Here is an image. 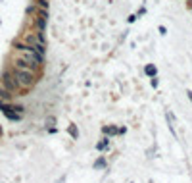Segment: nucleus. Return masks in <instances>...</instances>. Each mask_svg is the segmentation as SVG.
<instances>
[{
  "label": "nucleus",
  "instance_id": "obj_1",
  "mask_svg": "<svg viewBox=\"0 0 192 183\" xmlns=\"http://www.w3.org/2000/svg\"><path fill=\"white\" fill-rule=\"evenodd\" d=\"M14 81H15V85L17 87H31V85H35V71H27V70H15L14 71Z\"/></svg>",
  "mask_w": 192,
  "mask_h": 183
},
{
  "label": "nucleus",
  "instance_id": "obj_2",
  "mask_svg": "<svg viewBox=\"0 0 192 183\" xmlns=\"http://www.w3.org/2000/svg\"><path fill=\"white\" fill-rule=\"evenodd\" d=\"M0 110L6 114V118H10V120H19L21 118V114H15V112H12L14 110V106H10V104H4V102H0Z\"/></svg>",
  "mask_w": 192,
  "mask_h": 183
},
{
  "label": "nucleus",
  "instance_id": "obj_3",
  "mask_svg": "<svg viewBox=\"0 0 192 183\" xmlns=\"http://www.w3.org/2000/svg\"><path fill=\"white\" fill-rule=\"evenodd\" d=\"M165 118H167V125H169L171 135L177 137V131H175V116H173V112H169V110H167V112H165Z\"/></svg>",
  "mask_w": 192,
  "mask_h": 183
},
{
  "label": "nucleus",
  "instance_id": "obj_4",
  "mask_svg": "<svg viewBox=\"0 0 192 183\" xmlns=\"http://www.w3.org/2000/svg\"><path fill=\"white\" fill-rule=\"evenodd\" d=\"M102 131H104V135H106V137H110V135H115L119 129H117L115 125H106V127H102Z\"/></svg>",
  "mask_w": 192,
  "mask_h": 183
},
{
  "label": "nucleus",
  "instance_id": "obj_5",
  "mask_svg": "<svg viewBox=\"0 0 192 183\" xmlns=\"http://www.w3.org/2000/svg\"><path fill=\"white\" fill-rule=\"evenodd\" d=\"M144 71H146V75H150V77H154L156 73H158V68H156L154 64H148L146 68H144Z\"/></svg>",
  "mask_w": 192,
  "mask_h": 183
},
{
  "label": "nucleus",
  "instance_id": "obj_6",
  "mask_svg": "<svg viewBox=\"0 0 192 183\" xmlns=\"http://www.w3.org/2000/svg\"><path fill=\"white\" fill-rule=\"evenodd\" d=\"M67 131H69V135L73 137V139H79V129H77V125H75V124H71V125L67 127Z\"/></svg>",
  "mask_w": 192,
  "mask_h": 183
},
{
  "label": "nucleus",
  "instance_id": "obj_7",
  "mask_svg": "<svg viewBox=\"0 0 192 183\" xmlns=\"http://www.w3.org/2000/svg\"><path fill=\"white\" fill-rule=\"evenodd\" d=\"M108 141H110V139H108V137H104V139H102V141H100L98 145H96V149H98V150H104V149H108V145H110Z\"/></svg>",
  "mask_w": 192,
  "mask_h": 183
},
{
  "label": "nucleus",
  "instance_id": "obj_8",
  "mask_svg": "<svg viewBox=\"0 0 192 183\" xmlns=\"http://www.w3.org/2000/svg\"><path fill=\"white\" fill-rule=\"evenodd\" d=\"M106 168V160L104 158H98V160L94 162V170H104Z\"/></svg>",
  "mask_w": 192,
  "mask_h": 183
},
{
  "label": "nucleus",
  "instance_id": "obj_9",
  "mask_svg": "<svg viewBox=\"0 0 192 183\" xmlns=\"http://www.w3.org/2000/svg\"><path fill=\"white\" fill-rule=\"evenodd\" d=\"M37 4H39V6H43V10L48 8V2H46V0H37Z\"/></svg>",
  "mask_w": 192,
  "mask_h": 183
},
{
  "label": "nucleus",
  "instance_id": "obj_10",
  "mask_svg": "<svg viewBox=\"0 0 192 183\" xmlns=\"http://www.w3.org/2000/svg\"><path fill=\"white\" fill-rule=\"evenodd\" d=\"M158 85H159V79H158V77L154 75V77H152V87L156 89V87H158Z\"/></svg>",
  "mask_w": 192,
  "mask_h": 183
},
{
  "label": "nucleus",
  "instance_id": "obj_11",
  "mask_svg": "<svg viewBox=\"0 0 192 183\" xmlns=\"http://www.w3.org/2000/svg\"><path fill=\"white\" fill-rule=\"evenodd\" d=\"M158 31H159V33H161V35H165V33H167V29H165V27H163V25H159V29H158Z\"/></svg>",
  "mask_w": 192,
  "mask_h": 183
},
{
  "label": "nucleus",
  "instance_id": "obj_12",
  "mask_svg": "<svg viewBox=\"0 0 192 183\" xmlns=\"http://www.w3.org/2000/svg\"><path fill=\"white\" fill-rule=\"evenodd\" d=\"M46 124H48V125H52V124H56V120H54V118H48V120H46Z\"/></svg>",
  "mask_w": 192,
  "mask_h": 183
},
{
  "label": "nucleus",
  "instance_id": "obj_13",
  "mask_svg": "<svg viewBox=\"0 0 192 183\" xmlns=\"http://www.w3.org/2000/svg\"><path fill=\"white\" fill-rule=\"evenodd\" d=\"M187 95H188V99H190V102H192V91H187Z\"/></svg>",
  "mask_w": 192,
  "mask_h": 183
},
{
  "label": "nucleus",
  "instance_id": "obj_14",
  "mask_svg": "<svg viewBox=\"0 0 192 183\" xmlns=\"http://www.w3.org/2000/svg\"><path fill=\"white\" fill-rule=\"evenodd\" d=\"M148 183H154V181H148Z\"/></svg>",
  "mask_w": 192,
  "mask_h": 183
},
{
  "label": "nucleus",
  "instance_id": "obj_15",
  "mask_svg": "<svg viewBox=\"0 0 192 183\" xmlns=\"http://www.w3.org/2000/svg\"><path fill=\"white\" fill-rule=\"evenodd\" d=\"M0 133H2V131H0Z\"/></svg>",
  "mask_w": 192,
  "mask_h": 183
}]
</instances>
